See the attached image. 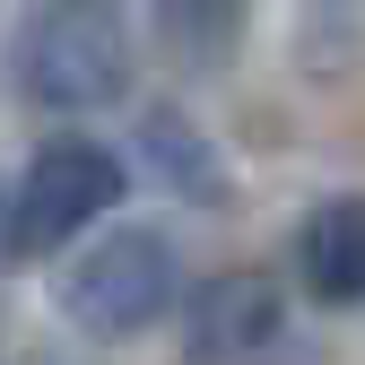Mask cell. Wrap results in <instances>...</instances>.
<instances>
[{
    "mask_svg": "<svg viewBox=\"0 0 365 365\" xmlns=\"http://www.w3.org/2000/svg\"><path fill=\"white\" fill-rule=\"evenodd\" d=\"M140 43L122 0H43L18 35V78L43 113H105L130 96Z\"/></svg>",
    "mask_w": 365,
    "mask_h": 365,
    "instance_id": "cell-1",
    "label": "cell"
},
{
    "mask_svg": "<svg viewBox=\"0 0 365 365\" xmlns=\"http://www.w3.org/2000/svg\"><path fill=\"white\" fill-rule=\"evenodd\" d=\"M113 200H122V157L105 140H43L18 192L0 200V244H9V261H43L78 244Z\"/></svg>",
    "mask_w": 365,
    "mask_h": 365,
    "instance_id": "cell-2",
    "label": "cell"
},
{
    "mask_svg": "<svg viewBox=\"0 0 365 365\" xmlns=\"http://www.w3.org/2000/svg\"><path fill=\"white\" fill-rule=\"evenodd\" d=\"M174 296H182V269H174V244L157 226H113L61 279V313L87 339H140L148 322L174 313Z\"/></svg>",
    "mask_w": 365,
    "mask_h": 365,
    "instance_id": "cell-3",
    "label": "cell"
},
{
    "mask_svg": "<svg viewBox=\"0 0 365 365\" xmlns=\"http://www.w3.org/2000/svg\"><path fill=\"white\" fill-rule=\"evenodd\" d=\"M0 200H9V192H0Z\"/></svg>",
    "mask_w": 365,
    "mask_h": 365,
    "instance_id": "cell-8",
    "label": "cell"
},
{
    "mask_svg": "<svg viewBox=\"0 0 365 365\" xmlns=\"http://www.w3.org/2000/svg\"><path fill=\"white\" fill-rule=\"evenodd\" d=\"M244 18H252V0H157V35L182 70H217L235 53Z\"/></svg>",
    "mask_w": 365,
    "mask_h": 365,
    "instance_id": "cell-7",
    "label": "cell"
},
{
    "mask_svg": "<svg viewBox=\"0 0 365 365\" xmlns=\"http://www.w3.org/2000/svg\"><path fill=\"white\" fill-rule=\"evenodd\" d=\"M140 157L157 165V182H174L182 200H217V192H226V174H217V157H209V140H200V122L174 113V105H157V113L140 122Z\"/></svg>",
    "mask_w": 365,
    "mask_h": 365,
    "instance_id": "cell-6",
    "label": "cell"
},
{
    "mask_svg": "<svg viewBox=\"0 0 365 365\" xmlns=\"http://www.w3.org/2000/svg\"><path fill=\"white\" fill-rule=\"evenodd\" d=\"M296 279L313 304H365V192H331L313 200V217L296 226Z\"/></svg>",
    "mask_w": 365,
    "mask_h": 365,
    "instance_id": "cell-4",
    "label": "cell"
},
{
    "mask_svg": "<svg viewBox=\"0 0 365 365\" xmlns=\"http://www.w3.org/2000/svg\"><path fill=\"white\" fill-rule=\"evenodd\" d=\"M269 331H279V296H269V279H252V269L200 287V304H192V348H200V365L252 356Z\"/></svg>",
    "mask_w": 365,
    "mask_h": 365,
    "instance_id": "cell-5",
    "label": "cell"
}]
</instances>
